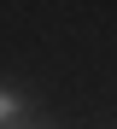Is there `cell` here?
<instances>
[{
    "instance_id": "obj_1",
    "label": "cell",
    "mask_w": 117,
    "mask_h": 129,
    "mask_svg": "<svg viewBox=\"0 0 117 129\" xmlns=\"http://www.w3.org/2000/svg\"><path fill=\"white\" fill-rule=\"evenodd\" d=\"M23 117V100H18V88H0V129H12Z\"/></svg>"
}]
</instances>
